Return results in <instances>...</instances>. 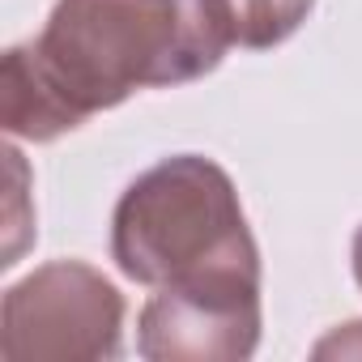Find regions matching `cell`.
<instances>
[{"instance_id":"1","label":"cell","mask_w":362,"mask_h":362,"mask_svg":"<svg viewBox=\"0 0 362 362\" xmlns=\"http://www.w3.org/2000/svg\"><path fill=\"white\" fill-rule=\"evenodd\" d=\"M230 47L222 0H56L43 30L5 52L0 124L43 145L136 90L214 73Z\"/></svg>"},{"instance_id":"2","label":"cell","mask_w":362,"mask_h":362,"mask_svg":"<svg viewBox=\"0 0 362 362\" xmlns=\"http://www.w3.org/2000/svg\"><path fill=\"white\" fill-rule=\"evenodd\" d=\"M111 260L149 290H260V247L235 179L205 153L162 158L124 188Z\"/></svg>"},{"instance_id":"3","label":"cell","mask_w":362,"mask_h":362,"mask_svg":"<svg viewBox=\"0 0 362 362\" xmlns=\"http://www.w3.org/2000/svg\"><path fill=\"white\" fill-rule=\"evenodd\" d=\"M124 349V294L86 260H52L0 303V358L98 362Z\"/></svg>"},{"instance_id":"4","label":"cell","mask_w":362,"mask_h":362,"mask_svg":"<svg viewBox=\"0 0 362 362\" xmlns=\"http://www.w3.org/2000/svg\"><path fill=\"white\" fill-rule=\"evenodd\" d=\"M260 290H153L136 320L149 362H243L260 345Z\"/></svg>"},{"instance_id":"5","label":"cell","mask_w":362,"mask_h":362,"mask_svg":"<svg viewBox=\"0 0 362 362\" xmlns=\"http://www.w3.org/2000/svg\"><path fill=\"white\" fill-rule=\"evenodd\" d=\"M315 9V0H222L230 39L247 52H269L286 43Z\"/></svg>"},{"instance_id":"6","label":"cell","mask_w":362,"mask_h":362,"mask_svg":"<svg viewBox=\"0 0 362 362\" xmlns=\"http://www.w3.org/2000/svg\"><path fill=\"white\" fill-rule=\"evenodd\" d=\"M315 358H362V320L337 328L332 337H324L315 345Z\"/></svg>"},{"instance_id":"7","label":"cell","mask_w":362,"mask_h":362,"mask_svg":"<svg viewBox=\"0 0 362 362\" xmlns=\"http://www.w3.org/2000/svg\"><path fill=\"white\" fill-rule=\"evenodd\" d=\"M354 277H358V286H362V226H358V235H354Z\"/></svg>"}]
</instances>
